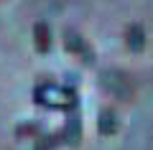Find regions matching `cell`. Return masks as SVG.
<instances>
[{"label":"cell","instance_id":"4","mask_svg":"<svg viewBox=\"0 0 153 150\" xmlns=\"http://www.w3.org/2000/svg\"><path fill=\"white\" fill-rule=\"evenodd\" d=\"M33 43H36V48L41 54H46L51 48V33H49V26L46 23H36L33 26Z\"/></svg>","mask_w":153,"mask_h":150},{"label":"cell","instance_id":"2","mask_svg":"<svg viewBox=\"0 0 153 150\" xmlns=\"http://www.w3.org/2000/svg\"><path fill=\"white\" fill-rule=\"evenodd\" d=\"M102 86L110 92V94L120 97V99H125V97H130V81H128L125 74H120V71H105L102 74Z\"/></svg>","mask_w":153,"mask_h":150},{"label":"cell","instance_id":"8","mask_svg":"<svg viewBox=\"0 0 153 150\" xmlns=\"http://www.w3.org/2000/svg\"><path fill=\"white\" fill-rule=\"evenodd\" d=\"M61 143H64L61 132H54V135H46V137H38L36 145H33V150H54V148H59Z\"/></svg>","mask_w":153,"mask_h":150},{"label":"cell","instance_id":"6","mask_svg":"<svg viewBox=\"0 0 153 150\" xmlns=\"http://www.w3.org/2000/svg\"><path fill=\"white\" fill-rule=\"evenodd\" d=\"M97 127H100L102 135H115V130H117V117H115L112 109H102V112H100Z\"/></svg>","mask_w":153,"mask_h":150},{"label":"cell","instance_id":"5","mask_svg":"<svg viewBox=\"0 0 153 150\" xmlns=\"http://www.w3.org/2000/svg\"><path fill=\"white\" fill-rule=\"evenodd\" d=\"M79 132H82V122H79V117H76V115H71V117L66 120L64 130H61V137H64V143L76 145V140H79Z\"/></svg>","mask_w":153,"mask_h":150},{"label":"cell","instance_id":"7","mask_svg":"<svg viewBox=\"0 0 153 150\" xmlns=\"http://www.w3.org/2000/svg\"><path fill=\"white\" fill-rule=\"evenodd\" d=\"M143 43H146V33H143V28L138 23H133L128 28V46H130V51H140Z\"/></svg>","mask_w":153,"mask_h":150},{"label":"cell","instance_id":"1","mask_svg":"<svg viewBox=\"0 0 153 150\" xmlns=\"http://www.w3.org/2000/svg\"><path fill=\"white\" fill-rule=\"evenodd\" d=\"M33 102L54 109H74L76 107V92L71 86H59V84H41L33 92Z\"/></svg>","mask_w":153,"mask_h":150},{"label":"cell","instance_id":"3","mask_svg":"<svg viewBox=\"0 0 153 150\" xmlns=\"http://www.w3.org/2000/svg\"><path fill=\"white\" fill-rule=\"evenodd\" d=\"M66 48H69L74 56H79L84 64H92V61H94V51L87 46V41H84L82 36H76L74 31L66 33Z\"/></svg>","mask_w":153,"mask_h":150},{"label":"cell","instance_id":"9","mask_svg":"<svg viewBox=\"0 0 153 150\" xmlns=\"http://www.w3.org/2000/svg\"><path fill=\"white\" fill-rule=\"evenodd\" d=\"M38 135H41V125L38 122H23L16 127V137H36L38 140Z\"/></svg>","mask_w":153,"mask_h":150}]
</instances>
